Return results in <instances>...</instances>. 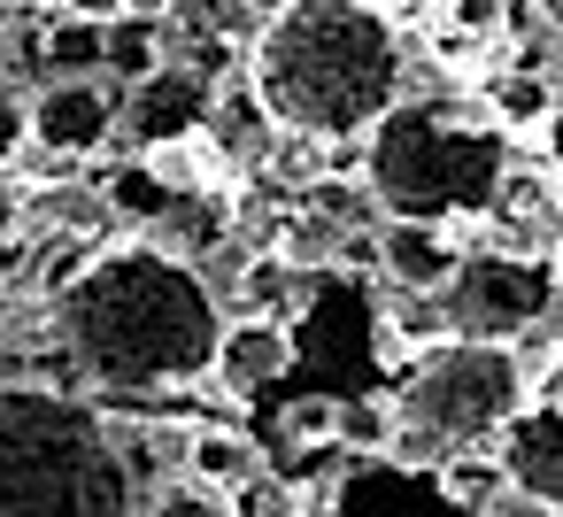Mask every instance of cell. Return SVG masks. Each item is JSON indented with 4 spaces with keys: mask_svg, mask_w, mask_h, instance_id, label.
<instances>
[{
    "mask_svg": "<svg viewBox=\"0 0 563 517\" xmlns=\"http://www.w3.org/2000/svg\"><path fill=\"white\" fill-rule=\"evenodd\" d=\"M224 324L232 317H224V294L209 286V271L155 240H109L55 294L63 355L78 363L86 394H117V402L186 394V386L217 378Z\"/></svg>",
    "mask_w": 563,
    "mask_h": 517,
    "instance_id": "cell-1",
    "label": "cell"
},
{
    "mask_svg": "<svg viewBox=\"0 0 563 517\" xmlns=\"http://www.w3.org/2000/svg\"><path fill=\"white\" fill-rule=\"evenodd\" d=\"M409 55L378 0H294L247 40V86L278 132L363 140L401 101Z\"/></svg>",
    "mask_w": 563,
    "mask_h": 517,
    "instance_id": "cell-2",
    "label": "cell"
},
{
    "mask_svg": "<svg viewBox=\"0 0 563 517\" xmlns=\"http://www.w3.org/2000/svg\"><path fill=\"white\" fill-rule=\"evenodd\" d=\"M124 432L55 378H0V517H140Z\"/></svg>",
    "mask_w": 563,
    "mask_h": 517,
    "instance_id": "cell-3",
    "label": "cell"
},
{
    "mask_svg": "<svg viewBox=\"0 0 563 517\" xmlns=\"http://www.w3.org/2000/svg\"><path fill=\"white\" fill-rule=\"evenodd\" d=\"M509 124L471 101V94H401L371 132H363V178L378 194L386 217H417V224H455L463 248L486 224V209L501 201L509 178Z\"/></svg>",
    "mask_w": 563,
    "mask_h": 517,
    "instance_id": "cell-4",
    "label": "cell"
},
{
    "mask_svg": "<svg viewBox=\"0 0 563 517\" xmlns=\"http://www.w3.org/2000/svg\"><path fill=\"white\" fill-rule=\"evenodd\" d=\"M525 386H532V371H525L517 348L448 332V340H432V348L409 355V371L394 386L401 432H394L386 455H401V463L432 455V471H440L463 448H494L509 432V417L525 409Z\"/></svg>",
    "mask_w": 563,
    "mask_h": 517,
    "instance_id": "cell-5",
    "label": "cell"
},
{
    "mask_svg": "<svg viewBox=\"0 0 563 517\" xmlns=\"http://www.w3.org/2000/svg\"><path fill=\"white\" fill-rule=\"evenodd\" d=\"M555 294H563V271L548 255H532V248H471L455 263V278L440 286L448 324L463 340H501V348L540 332L555 317Z\"/></svg>",
    "mask_w": 563,
    "mask_h": 517,
    "instance_id": "cell-6",
    "label": "cell"
},
{
    "mask_svg": "<svg viewBox=\"0 0 563 517\" xmlns=\"http://www.w3.org/2000/svg\"><path fill=\"white\" fill-rule=\"evenodd\" d=\"M494 455H501L517 502L563 509V348H555V363L525 386V409L509 417V432L494 440Z\"/></svg>",
    "mask_w": 563,
    "mask_h": 517,
    "instance_id": "cell-7",
    "label": "cell"
},
{
    "mask_svg": "<svg viewBox=\"0 0 563 517\" xmlns=\"http://www.w3.org/2000/svg\"><path fill=\"white\" fill-rule=\"evenodd\" d=\"M117 132H124V101H117L109 78H47V86H32V147L40 155L78 163V155H101Z\"/></svg>",
    "mask_w": 563,
    "mask_h": 517,
    "instance_id": "cell-8",
    "label": "cell"
},
{
    "mask_svg": "<svg viewBox=\"0 0 563 517\" xmlns=\"http://www.w3.org/2000/svg\"><path fill=\"white\" fill-rule=\"evenodd\" d=\"M209 109H217V78L170 55L163 70H147L140 86H124V140H132V147L186 140V132L209 124Z\"/></svg>",
    "mask_w": 563,
    "mask_h": 517,
    "instance_id": "cell-9",
    "label": "cell"
},
{
    "mask_svg": "<svg viewBox=\"0 0 563 517\" xmlns=\"http://www.w3.org/2000/svg\"><path fill=\"white\" fill-rule=\"evenodd\" d=\"M294 363H301V340H294L286 317H232L224 324V348H217V386L224 394H263Z\"/></svg>",
    "mask_w": 563,
    "mask_h": 517,
    "instance_id": "cell-10",
    "label": "cell"
},
{
    "mask_svg": "<svg viewBox=\"0 0 563 517\" xmlns=\"http://www.w3.org/2000/svg\"><path fill=\"white\" fill-rule=\"evenodd\" d=\"M463 255H471V248H463L455 224H417V217H386V224H378V271H386L394 286L440 294Z\"/></svg>",
    "mask_w": 563,
    "mask_h": 517,
    "instance_id": "cell-11",
    "label": "cell"
},
{
    "mask_svg": "<svg viewBox=\"0 0 563 517\" xmlns=\"http://www.w3.org/2000/svg\"><path fill=\"white\" fill-rule=\"evenodd\" d=\"M263 463H271V455H263L247 432H232V425H194V432H186V479H201V486H217V494L247 486Z\"/></svg>",
    "mask_w": 563,
    "mask_h": 517,
    "instance_id": "cell-12",
    "label": "cell"
},
{
    "mask_svg": "<svg viewBox=\"0 0 563 517\" xmlns=\"http://www.w3.org/2000/svg\"><path fill=\"white\" fill-rule=\"evenodd\" d=\"M170 63V24H155V16H109L101 24V78H124V86H140L147 70H163Z\"/></svg>",
    "mask_w": 563,
    "mask_h": 517,
    "instance_id": "cell-13",
    "label": "cell"
},
{
    "mask_svg": "<svg viewBox=\"0 0 563 517\" xmlns=\"http://www.w3.org/2000/svg\"><path fill=\"white\" fill-rule=\"evenodd\" d=\"M47 78H101V24L93 16H55L40 40Z\"/></svg>",
    "mask_w": 563,
    "mask_h": 517,
    "instance_id": "cell-14",
    "label": "cell"
},
{
    "mask_svg": "<svg viewBox=\"0 0 563 517\" xmlns=\"http://www.w3.org/2000/svg\"><path fill=\"white\" fill-rule=\"evenodd\" d=\"M486 109L509 124V132H540L548 117H555V86H540V78H494V94H486Z\"/></svg>",
    "mask_w": 563,
    "mask_h": 517,
    "instance_id": "cell-15",
    "label": "cell"
},
{
    "mask_svg": "<svg viewBox=\"0 0 563 517\" xmlns=\"http://www.w3.org/2000/svg\"><path fill=\"white\" fill-rule=\"evenodd\" d=\"M140 517H240V509H232V494H217L201 479H163L140 494Z\"/></svg>",
    "mask_w": 563,
    "mask_h": 517,
    "instance_id": "cell-16",
    "label": "cell"
},
{
    "mask_svg": "<svg viewBox=\"0 0 563 517\" xmlns=\"http://www.w3.org/2000/svg\"><path fill=\"white\" fill-rule=\"evenodd\" d=\"M394 432H401V409H394V394L386 402H340V448H394Z\"/></svg>",
    "mask_w": 563,
    "mask_h": 517,
    "instance_id": "cell-17",
    "label": "cell"
},
{
    "mask_svg": "<svg viewBox=\"0 0 563 517\" xmlns=\"http://www.w3.org/2000/svg\"><path fill=\"white\" fill-rule=\"evenodd\" d=\"M232 509H240V517H301V486L263 463L247 486H232Z\"/></svg>",
    "mask_w": 563,
    "mask_h": 517,
    "instance_id": "cell-18",
    "label": "cell"
},
{
    "mask_svg": "<svg viewBox=\"0 0 563 517\" xmlns=\"http://www.w3.org/2000/svg\"><path fill=\"white\" fill-rule=\"evenodd\" d=\"M24 147H32V101L24 86H0V170H16Z\"/></svg>",
    "mask_w": 563,
    "mask_h": 517,
    "instance_id": "cell-19",
    "label": "cell"
},
{
    "mask_svg": "<svg viewBox=\"0 0 563 517\" xmlns=\"http://www.w3.org/2000/svg\"><path fill=\"white\" fill-rule=\"evenodd\" d=\"M286 432L309 448V440H340V394H309V402H294L286 409Z\"/></svg>",
    "mask_w": 563,
    "mask_h": 517,
    "instance_id": "cell-20",
    "label": "cell"
},
{
    "mask_svg": "<svg viewBox=\"0 0 563 517\" xmlns=\"http://www.w3.org/2000/svg\"><path fill=\"white\" fill-rule=\"evenodd\" d=\"M24 263H32V217L24 201H0V278H24Z\"/></svg>",
    "mask_w": 563,
    "mask_h": 517,
    "instance_id": "cell-21",
    "label": "cell"
},
{
    "mask_svg": "<svg viewBox=\"0 0 563 517\" xmlns=\"http://www.w3.org/2000/svg\"><path fill=\"white\" fill-rule=\"evenodd\" d=\"M55 16H93V24H109V16H124L132 0H47Z\"/></svg>",
    "mask_w": 563,
    "mask_h": 517,
    "instance_id": "cell-22",
    "label": "cell"
},
{
    "mask_svg": "<svg viewBox=\"0 0 563 517\" xmlns=\"http://www.w3.org/2000/svg\"><path fill=\"white\" fill-rule=\"evenodd\" d=\"M540 132H548V178H555V194H563V109H555Z\"/></svg>",
    "mask_w": 563,
    "mask_h": 517,
    "instance_id": "cell-23",
    "label": "cell"
},
{
    "mask_svg": "<svg viewBox=\"0 0 563 517\" xmlns=\"http://www.w3.org/2000/svg\"><path fill=\"white\" fill-rule=\"evenodd\" d=\"M525 9H532V16H540V24H548V32L563 40V0H525Z\"/></svg>",
    "mask_w": 563,
    "mask_h": 517,
    "instance_id": "cell-24",
    "label": "cell"
},
{
    "mask_svg": "<svg viewBox=\"0 0 563 517\" xmlns=\"http://www.w3.org/2000/svg\"><path fill=\"white\" fill-rule=\"evenodd\" d=\"M386 16H417V9H448V0H378Z\"/></svg>",
    "mask_w": 563,
    "mask_h": 517,
    "instance_id": "cell-25",
    "label": "cell"
},
{
    "mask_svg": "<svg viewBox=\"0 0 563 517\" xmlns=\"http://www.w3.org/2000/svg\"><path fill=\"white\" fill-rule=\"evenodd\" d=\"M170 9L178 0H132V16H155V24H170Z\"/></svg>",
    "mask_w": 563,
    "mask_h": 517,
    "instance_id": "cell-26",
    "label": "cell"
},
{
    "mask_svg": "<svg viewBox=\"0 0 563 517\" xmlns=\"http://www.w3.org/2000/svg\"><path fill=\"white\" fill-rule=\"evenodd\" d=\"M247 9H255V24H271L278 9H294V0H247Z\"/></svg>",
    "mask_w": 563,
    "mask_h": 517,
    "instance_id": "cell-27",
    "label": "cell"
},
{
    "mask_svg": "<svg viewBox=\"0 0 563 517\" xmlns=\"http://www.w3.org/2000/svg\"><path fill=\"white\" fill-rule=\"evenodd\" d=\"M24 9H32V0H0V16H24Z\"/></svg>",
    "mask_w": 563,
    "mask_h": 517,
    "instance_id": "cell-28",
    "label": "cell"
}]
</instances>
